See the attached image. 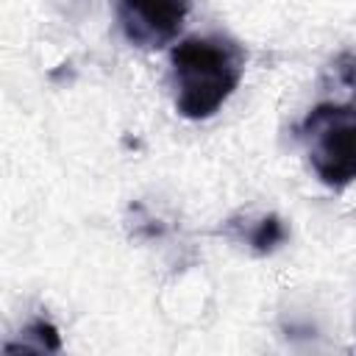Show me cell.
<instances>
[{"mask_svg": "<svg viewBox=\"0 0 356 356\" xmlns=\"http://www.w3.org/2000/svg\"><path fill=\"white\" fill-rule=\"evenodd\" d=\"M117 25L122 36L142 50L170 44L189 14V0H117Z\"/></svg>", "mask_w": 356, "mask_h": 356, "instance_id": "3957f363", "label": "cell"}, {"mask_svg": "<svg viewBox=\"0 0 356 356\" xmlns=\"http://www.w3.org/2000/svg\"><path fill=\"white\" fill-rule=\"evenodd\" d=\"M175 108L186 120H209L234 95L245 72V50L225 36H189L170 53Z\"/></svg>", "mask_w": 356, "mask_h": 356, "instance_id": "6da1fadb", "label": "cell"}, {"mask_svg": "<svg viewBox=\"0 0 356 356\" xmlns=\"http://www.w3.org/2000/svg\"><path fill=\"white\" fill-rule=\"evenodd\" d=\"M6 353H14V350H36V353H58L61 350V339H58V328L44 320V317H36L31 320L25 328H22V339L19 342H6L3 348Z\"/></svg>", "mask_w": 356, "mask_h": 356, "instance_id": "5b68a950", "label": "cell"}, {"mask_svg": "<svg viewBox=\"0 0 356 356\" xmlns=\"http://www.w3.org/2000/svg\"><path fill=\"white\" fill-rule=\"evenodd\" d=\"M298 139L309 156L314 175L331 186L345 189L356 181V106L317 103L298 125Z\"/></svg>", "mask_w": 356, "mask_h": 356, "instance_id": "7a4b0ae2", "label": "cell"}, {"mask_svg": "<svg viewBox=\"0 0 356 356\" xmlns=\"http://www.w3.org/2000/svg\"><path fill=\"white\" fill-rule=\"evenodd\" d=\"M286 225L275 217V214H267V217H259L248 225H242L239 231V239L259 256H267L273 250H278L284 242H286Z\"/></svg>", "mask_w": 356, "mask_h": 356, "instance_id": "277c9868", "label": "cell"}]
</instances>
